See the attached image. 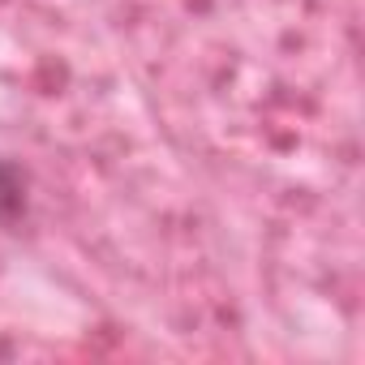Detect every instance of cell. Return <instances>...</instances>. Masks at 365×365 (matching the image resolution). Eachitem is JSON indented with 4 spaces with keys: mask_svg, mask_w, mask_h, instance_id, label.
<instances>
[{
    "mask_svg": "<svg viewBox=\"0 0 365 365\" xmlns=\"http://www.w3.org/2000/svg\"><path fill=\"white\" fill-rule=\"evenodd\" d=\"M31 215V190L18 163L0 155V228H18Z\"/></svg>",
    "mask_w": 365,
    "mask_h": 365,
    "instance_id": "6da1fadb",
    "label": "cell"
}]
</instances>
